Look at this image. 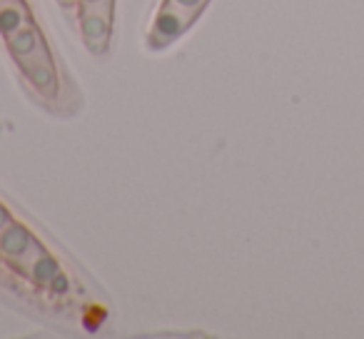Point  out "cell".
Returning <instances> with one entry per match:
<instances>
[{
  "label": "cell",
  "instance_id": "1",
  "mask_svg": "<svg viewBox=\"0 0 364 339\" xmlns=\"http://www.w3.org/2000/svg\"><path fill=\"white\" fill-rule=\"evenodd\" d=\"M18 68H21V72L26 75V80L36 87L38 95L48 97V100L58 97V92H60V80H58L55 60H53V53H50V48H48V43L41 50L33 53L28 60H23Z\"/></svg>",
  "mask_w": 364,
  "mask_h": 339
},
{
  "label": "cell",
  "instance_id": "2",
  "mask_svg": "<svg viewBox=\"0 0 364 339\" xmlns=\"http://www.w3.org/2000/svg\"><path fill=\"white\" fill-rule=\"evenodd\" d=\"M193 23H195V18L185 16V13L177 11V8L162 3L160 11H157L155 18H152L150 33H147V43H150L152 48H157V50H160V48H167L170 43H175L177 38L185 36V31H188Z\"/></svg>",
  "mask_w": 364,
  "mask_h": 339
},
{
  "label": "cell",
  "instance_id": "3",
  "mask_svg": "<svg viewBox=\"0 0 364 339\" xmlns=\"http://www.w3.org/2000/svg\"><path fill=\"white\" fill-rule=\"evenodd\" d=\"M77 28H80L82 43H85L87 50L95 53V55H102L107 50L112 38V16L97 11H80Z\"/></svg>",
  "mask_w": 364,
  "mask_h": 339
},
{
  "label": "cell",
  "instance_id": "4",
  "mask_svg": "<svg viewBox=\"0 0 364 339\" xmlns=\"http://www.w3.org/2000/svg\"><path fill=\"white\" fill-rule=\"evenodd\" d=\"M36 240L38 237L26 227V225L13 220V222L0 232V257L13 267V264H16L18 259L36 244Z\"/></svg>",
  "mask_w": 364,
  "mask_h": 339
},
{
  "label": "cell",
  "instance_id": "5",
  "mask_svg": "<svg viewBox=\"0 0 364 339\" xmlns=\"http://www.w3.org/2000/svg\"><path fill=\"white\" fill-rule=\"evenodd\" d=\"M6 45H8V53L13 55V60L21 65L23 60H28L33 53L41 50V48L46 45V38H43V33L38 31L36 23H28L26 28L6 36Z\"/></svg>",
  "mask_w": 364,
  "mask_h": 339
},
{
  "label": "cell",
  "instance_id": "6",
  "mask_svg": "<svg viewBox=\"0 0 364 339\" xmlns=\"http://www.w3.org/2000/svg\"><path fill=\"white\" fill-rule=\"evenodd\" d=\"M28 23H33V16L23 0H0V36H11Z\"/></svg>",
  "mask_w": 364,
  "mask_h": 339
},
{
  "label": "cell",
  "instance_id": "7",
  "mask_svg": "<svg viewBox=\"0 0 364 339\" xmlns=\"http://www.w3.org/2000/svg\"><path fill=\"white\" fill-rule=\"evenodd\" d=\"M60 272H63V269H60V262H58V259L53 257V254L46 249V252H43L41 257H38L36 262H33L31 267H28L23 274H26V277L31 279V284H36V287H43V289H46L48 284H50L53 279H55Z\"/></svg>",
  "mask_w": 364,
  "mask_h": 339
},
{
  "label": "cell",
  "instance_id": "8",
  "mask_svg": "<svg viewBox=\"0 0 364 339\" xmlns=\"http://www.w3.org/2000/svg\"><path fill=\"white\" fill-rule=\"evenodd\" d=\"M162 3H167V6L177 8V11H182L185 16L198 21V16L205 11V6H208L210 0H162Z\"/></svg>",
  "mask_w": 364,
  "mask_h": 339
},
{
  "label": "cell",
  "instance_id": "9",
  "mask_svg": "<svg viewBox=\"0 0 364 339\" xmlns=\"http://www.w3.org/2000/svg\"><path fill=\"white\" fill-rule=\"evenodd\" d=\"M46 249H48V247H43V242H41V240H36V244H33V247H31V249H28V252H26V254H23V257H21V259H18V262H16V264H13V269H18V272H21V274H23V272H26V269H28V267H31V264H33V262H36V259H38V257H41V254H43V252H46Z\"/></svg>",
  "mask_w": 364,
  "mask_h": 339
},
{
  "label": "cell",
  "instance_id": "10",
  "mask_svg": "<svg viewBox=\"0 0 364 339\" xmlns=\"http://www.w3.org/2000/svg\"><path fill=\"white\" fill-rule=\"evenodd\" d=\"M77 8L80 11H97L112 16L115 13V0H77Z\"/></svg>",
  "mask_w": 364,
  "mask_h": 339
},
{
  "label": "cell",
  "instance_id": "11",
  "mask_svg": "<svg viewBox=\"0 0 364 339\" xmlns=\"http://www.w3.org/2000/svg\"><path fill=\"white\" fill-rule=\"evenodd\" d=\"M48 289H50L53 297H65V294L70 292V279L65 277V272H60L50 284H48Z\"/></svg>",
  "mask_w": 364,
  "mask_h": 339
},
{
  "label": "cell",
  "instance_id": "12",
  "mask_svg": "<svg viewBox=\"0 0 364 339\" xmlns=\"http://www.w3.org/2000/svg\"><path fill=\"white\" fill-rule=\"evenodd\" d=\"M13 220H16V217H13V215H11V210H8L6 205L0 203V232H3V230H6L8 225L13 222Z\"/></svg>",
  "mask_w": 364,
  "mask_h": 339
},
{
  "label": "cell",
  "instance_id": "13",
  "mask_svg": "<svg viewBox=\"0 0 364 339\" xmlns=\"http://www.w3.org/2000/svg\"><path fill=\"white\" fill-rule=\"evenodd\" d=\"M63 8H73V6H77V0H58Z\"/></svg>",
  "mask_w": 364,
  "mask_h": 339
}]
</instances>
